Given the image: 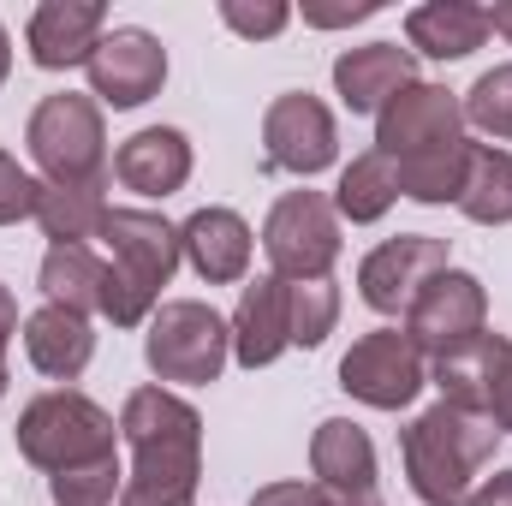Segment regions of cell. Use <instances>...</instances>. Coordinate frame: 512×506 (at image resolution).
Here are the masks:
<instances>
[{"instance_id": "obj_1", "label": "cell", "mask_w": 512, "mask_h": 506, "mask_svg": "<svg viewBox=\"0 0 512 506\" xmlns=\"http://www.w3.org/2000/svg\"><path fill=\"white\" fill-rule=\"evenodd\" d=\"M131 471L120 506H197L203 483V417L167 387H137L120 411Z\"/></svg>"}, {"instance_id": "obj_2", "label": "cell", "mask_w": 512, "mask_h": 506, "mask_svg": "<svg viewBox=\"0 0 512 506\" xmlns=\"http://www.w3.org/2000/svg\"><path fill=\"white\" fill-rule=\"evenodd\" d=\"M501 429L477 411H453V405H429L423 417H411V429L399 435L405 453V477L423 506H465L477 471L495 459Z\"/></svg>"}, {"instance_id": "obj_3", "label": "cell", "mask_w": 512, "mask_h": 506, "mask_svg": "<svg viewBox=\"0 0 512 506\" xmlns=\"http://www.w3.org/2000/svg\"><path fill=\"white\" fill-rule=\"evenodd\" d=\"M114 417L96 405V399H84V393H72V387H54V393H36L24 411H18V453L36 465V471H48V477H60V471H72V465H90V459H108L114 453Z\"/></svg>"}, {"instance_id": "obj_4", "label": "cell", "mask_w": 512, "mask_h": 506, "mask_svg": "<svg viewBox=\"0 0 512 506\" xmlns=\"http://www.w3.org/2000/svg\"><path fill=\"white\" fill-rule=\"evenodd\" d=\"M24 143H30V161L48 173V185L108 179V126L96 96H78V90L42 96L24 126Z\"/></svg>"}, {"instance_id": "obj_5", "label": "cell", "mask_w": 512, "mask_h": 506, "mask_svg": "<svg viewBox=\"0 0 512 506\" xmlns=\"http://www.w3.org/2000/svg\"><path fill=\"white\" fill-rule=\"evenodd\" d=\"M143 358L161 381H179V387H209L221 381L227 358H233V328L221 310L197 304V298H167L155 316H149V334H143Z\"/></svg>"}, {"instance_id": "obj_6", "label": "cell", "mask_w": 512, "mask_h": 506, "mask_svg": "<svg viewBox=\"0 0 512 506\" xmlns=\"http://www.w3.org/2000/svg\"><path fill=\"white\" fill-rule=\"evenodd\" d=\"M399 334H405L429 364H435V358H453V352H465V346H477V340L489 334V292H483V280L465 274V268H441V274L411 298Z\"/></svg>"}, {"instance_id": "obj_7", "label": "cell", "mask_w": 512, "mask_h": 506, "mask_svg": "<svg viewBox=\"0 0 512 506\" xmlns=\"http://www.w3.org/2000/svg\"><path fill=\"white\" fill-rule=\"evenodd\" d=\"M262 251L274 280H328L340 262V215L322 191H286L262 221Z\"/></svg>"}, {"instance_id": "obj_8", "label": "cell", "mask_w": 512, "mask_h": 506, "mask_svg": "<svg viewBox=\"0 0 512 506\" xmlns=\"http://www.w3.org/2000/svg\"><path fill=\"white\" fill-rule=\"evenodd\" d=\"M340 387L376 411H405L429 387V358L399 328H376V334L352 340V352L340 358Z\"/></svg>"}, {"instance_id": "obj_9", "label": "cell", "mask_w": 512, "mask_h": 506, "mask_svg": "<svg viewBox=\"0 0 512 506\" xmlns=\"http://www.w3.org/2000/svg\"><path fill=\"white\" fill-rule=\"evenodd\" d=\"M96 239L108 245V268L126 280L131 292H143L149 304H161V286L185 262L179 227H167L155 209H108V221H102Z\"/></svg>"}, {"instance_id": "obj_10", "label": "cell", "mask_w": 512, "mask_h": 506, "mask_svg": "<svg viewBox=\"0 0 512 506\" xmlns=\"http://www.w3.org/2000/svg\"><path fill=\"white\" fill-rule=\"evenodd\" d=\"M262 149L280 173H298V179H316L334 167L340 155V131H334V114L310 96V90H286L268 102L262 114Z\"/></svg>"}, {"instance_id": "obj_11", "label": "cell", "mask_w": 512, "mask_h": 506, "mask_svg": "<svg viewBox=\"0 0 512 506\" xmlns=\"http://www.w3.org/2000/svg\"><path fill=\"white\" fill-rule=\"evenodd\" d=\"M465 137V108L441 84H405L382 114H376V149L387 161H411L429 149H447Z\"/></svg>"}, {"instance_id": "obj_12", "label": "cell", "mask_w": 512, "mask_h": 506, "mask_svg": "<svg viewBox=\"0 0 512 506\" xmlns=\"http://www.w3.org/2000/svg\"><path fill=\"white\" fill-rule=\"evenodd\" d=\"M453 268L447 262V239H429V233H399L358 262V292L376 316H405L411 298L441 274Z\"/></svg>"}, {"instance_id": "obj_13", "label": "cell", "mask_w": 512, "mask_h": 506, "mask_svg": "<svg viewBox=\"0 0 512 506\" xmlns=\"http://www.w3.org/2000/svg\"><path fill=\"white\" fill-rule=\"evenodd\" d=\"M84 72H90V96L96 102H108V108H143L167 84V48L149 30L126 24V30H108L96 42V54H90Z\"/></svg>"}, {"instance_id": "obj_14", "label": "cell", "mask_w": 512, "mask_h": 506, "mask_svg": "<svg viewBox=\"0 0 512 506\" xmlns=\"http://www.w3.org/2000/svg\"><path fill=\"white\" fill-rule=\"evenodd\" d=\"M108 36V6L102 0H42L30 12V60L42 72H72V66H90L96 42Z\"/></svg>"}, {"instance_id": "obj_15", "label": "cell", "mask_w": 512, "mask_h": 506, "mask_svg": "<svg viewBox=\"0 0 512 506\" xmlns=\"http://www.w3.org/2000/svg\"><path fill=\"white\" fill-rule=\"evenodd\" d=\"M405 84H417V60L399 42H364L334 60V96L352 114H382Z\"/></svg>"}, {"instance_id": "obj_16", "label": "cell", "mask_w": 512, "mask_h": 506, "mask_svg": "<svg viewBox=\"0 0 512 506\" xmlns=\"http://www.w3.org/2000/svg\"><path fill=\"white\" fill-rule=\"evenodd\" d=\"M179 251L197 268V280L233 286V280L251 274L256 239H251V227H245V215H233V209H197V215L179 227Z\"/></svg>"}, {"instance_id": "obj_17", "label": "cell", "mask_w": 512, "mask_h": 506, "mask_svg": "<svg viewBox=\"0 0 512 506\" xmlns=\"http://www.w3.org/2000/svg\"><path fill=\"white\" fill-rule=\"evenodd\" d=\"M114 179L137 197H173L191 179V143L173 126H143L114 149Z\"/></svg>"}, {"instance_id": "obj_18", "label": "cell", "mask_w": 512, "mask_h": 506, "mask_svg": "<svg viewBox=\"0 0 512 506\" xmlns=\"http://www.w3.org/2000/svg\"><path fill=\"white\" fill-rule=\"evenodd\" d=\"M24 358L48 381H78L96 358V328L90 316L66 310V304H42L36 316H24Z\"/></svg>"}, {"instance_id": "obj_19", "label": "cell", "mask_w": 512, "mask_h": 506, "mask_svg": "<svg viewBox=\"0 0 512 506\" xmlns=\"http://www.w3.org/2000/svg\"><path fill=\"white\" fill-rule=\"evenodd\" d=\"M227 328H233V358L245 370H268L292 346V328H286V280L256 274L251 286L239 292V310H233Z\"/></svg>"}, {"instance_id": "obj_20", "label": "cell", "mask_w": 512, "mask_h": 506, "mask_svg": "<svg viewBox=\"0 0 512 506\" xmlns=\"http://www.w3.org/2000/svg\"><path fill=\"white\" fill-rule=\"evenodd\" d=\"M405 42L429 60H465L489 42V6L471 0H429L405 12Z\"/></svg>"}, {"instance_id": "obj_21", "label": "cell", "mask_w": 512, "mask_h": 506, "mask_svg": "<svg viewBox=\"0 0 512 506\" xmlns=\"http://www.w3.org/2000/svg\"><path fill=\"white\" fill-rule=\"evenodd\" d=\"M310 471H316V489H334V495L376 489V441L352 417H328L310 435Z\"/></svg>"}, {"instance_id": "obj_22", "label": "cell", "mask_w": 512, "mask_h": 506, "mask_svg": "<svg viewBox=\"0 0 512 506\" xmlns=\"http://www.w3.org/2000/svg\"><path fill=\"white\" fill-rule=\"evenodd\" d=\"M108 179H90V185H42V209H36V227L48 245H90L108 221Z\"/></svg>"}, {"instance_id": "obj_23", "label": "cell", "mask_w": 512, "mask_h": 506, "mask_svg": "<svg viewBox=\"0 0 512 506\" xmlns=\"http://www.w3.org/2000/svg\"><path fill=\"white\" fill-rule=\"evenodd\" d=\"M459 215L477 227H507L512 221V155L495 143H471V167H465V191H459Z\"/></svg>"}, {"instance_id": "obj_24", "label": "cell", "mask_w": 512, "mask_h": 506, "mask_svg": "<svg viewBox=\"0 0 512 506\" xmlns=\"http://www.w3.org/2000/svg\"><path fill=\"white\" fill-rule=\"evenodd\" d=\"M393 203H399L393 161H387L382 149L352 155V167H346V173H340V185H334V215H340V221H352V227H370V221H382Z\"/></svg>"}, {"instance_id": "obj_25", "label": "cell", "mask_w": 512, "mask_h": 506, "mask_svg": "<svg viewBox=\"0 0 512 506\" xmlns=\"http://www.w3.org/2000/svg\"><path fill=\"white\" fill-rule=\"evenodd\" d=\"M465 167H471V137H459L447 149H429V155H411V161H393V185L411 203H459Z\"/></svg>"}, {"instance_id": "obj_26", "label": "cell", "mask_w": 512, "mask_h": 506, "mask_svg": "<svg viewBox=\"0 0 512 506\" xmlns=\"http://www.w3.org/2000/svg\"><path fill=\"white\" fill-rule=\"evenodd\" d=\"M102 274H108V262L90 245H48V256H42V292H48V304H66L78 316H90L102 304Z\"/></svg>"}, {"instance_id": "obj_27", "label": "cell", "mask_w": 512, "mask_h": 506, "mask_svg": "<svg viewBox=\"0 0 512 506\" xmlns=\"http://www.w3.org/2000/svg\"><path fill=\"white\" fill-rule=\"evenodd\" d=\"M340 322V286L334 274L328 280H286V328H292V346H322Z\"/></svg>"}, {"instance_id": "obj_28", "label": "cell", "mask_w": 512, "mask_h": 506, "mask_svg": "<svg viewBox=\"0 0 512 506\" xmlns=\"http://www.w3.org/2000/svg\"><path fill=\"white\" fill-rule=\"evenodd\" d=\"M54 489V506H120V489H126V471L120 459H90V465H72L60 477H48Z\"/></svg>"}, {"instance_id": "obj_29", "label": "cell", "mask_w": 512, "mask_h": 506, "mask_svg": "<svg viewBox=\"0 0 512 506\" xmlns=\"http://www.w3.org/2000/svg\"><path fill=\"white\" fill-rule=\"evenodd\" d=\"M465 126H477L483 137H495V143H507L512 137V66H495V72H483L471 90H465Z\"/></svg>"}, {"instance_id": "obj_30", "label": "cell", "mask_w": 512, "mask_h": 506, "mask_svg": "<svg viewBox=\"0 0 512 506\" xmlns=\"http://www.w3.org/2000/svg\"><path fill=\"white\" fill-rule=\"evenodd\" d=\"M42 209V179H30L18 167V155L0 149V227H18V221H36Z\"/></svg>"}, {"instance_id": "obj_31", "label": "cell", "mask_w": 512, "mask_h": 506, "mask_svg": "<svg viewBox=\"0 0 512 506\" xmlns=\"http://www.w3.org/2000/svg\"><path fill=\"white\" fill-rule=\"evenodd\" d=\"M221 24L227 30H239V36H251V42H268V36H280L286 24H292V6L286 0H221Z\"/></svg>"}, {"instance_id": "obj_32", "label": "cell", "mask_w": 512, "mask_h": 506, "mask_svg": "<svg viewBox=\"0 0 512 506\" xmlns=\"http://www.w3.org/2000/svg\"><path fill=\"white\" fill-rule=\"evenodd\" d=\"M489 423L512 435V340L489 334Z\"/></svg>"}, {"instance_id": "obj_33", "label": "cell", "mask_w": 512, "mask_h": 506, "mask_svg": "<svg viewBox=\"0 0 512 506\" xmlns=\"http://www.w3.org/2000/svg\"><path fill=\"white\" fill-rule=\"evenodd\" d=\"M376 12H382L376 0H304V24H316V30H346V24H364Z\"/></svg>"}, {"instance_id": "obj_34", "label": "cell", "mask_w": 512, "mask_h": 506, "mask_svg": "<svg viewBox=\"0 0 512 506\" xmlns=\"http://www.w3.org/2000/svg\"><path fill=\"white\" fill-rule=\"evenodd\" d=\"M251 506H322V489L316 483H268L251 495Z\"/></svg>"}, {"instance_id": "obj_35", "label": "cell", "mask_w": 512, "mask_h": 506, "mask_svg": "<svg viewBox=\"0 0 512 506\" xmlns=\"http://www.w3.org/2000/svg\"><path fill=\"white\" fill-rule=\"evenodd\" d=\"M465 506H512V471H495L483 489H471V501Z\"/></svg>"}, {"instance_id": "obj_36", "label": "cell", "mask_w": 512, "mask_h": 506, "mask_svg": "<svg viewBox=\"0 0 512 506\" xmlns=\"http://www.w3.org/2000/svg\"><path fill=\"white\" fill-rule=\"evenodd\" d=\"M12 334H18V298L0 286V364H6V346H12Z\"/></svg>"}, {"instance_id": "obj_37", "label": "cell", "mask_w": 512, "mask_h": 506, "mask_svg": "<svg viewBox=\"0 0 512 506\" xmlns=\"http://www.w3.org/2000/svg\"><path fill=\"white\" fill-rule=\"evenodd\" d=\"M322 506H382V495H376V489H352V495L322 489Z\"/></svg>"}, {"instance_id": "obj_38", "label": "cell", "mask_w": 512, "mask_h": 506, "mask_svg": "<svg viewBox=\"0 0 512 506\" xmlns=\"http://www.w3.org/2000/svg\"><path fill=\"white\" fill-rule=\"evenodd\" d=\"M489 30H501L512 42V0H501V6H489Z\"/></svg>"}, {"instance_id": "obj_39", "label": "cell", "mask_w": 512, "mask_h": 506, "mask_svg": "<svg viewBox=\"0 0 512 506\" xmlns=\"http://www.w3.org/2000/svg\"><path fill=\"white\" fill-rule=\"evenodd\" d=\"M6 72H12V36H6V24H0V84H6Z\"/></svg>"}, {"instance_id": "obj_40", "label": "cell", "mask_w": 512, "mask_h": 506, "mask_svg": "<svg viewBox=\"0 0 512 506\" xmlns=\"http://www.w3.org/2000/svg\"><path fill=\"white\" fill-rule=\"evenodd\" d=\"M0 399H6V364H0Z\"/></svg>"}]
</instances>
